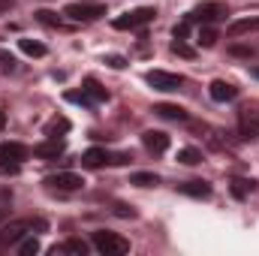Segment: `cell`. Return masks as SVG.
Segmentation results:
<instances>
[{"instance_id": "2", "label": "cell", "mask_w": 259, "mask_h": 256, "mask_svg": "<svg viewBox=\"0 0 259 256\" xmlns=\"http://www.w3.org/2000/svg\"><path fill=\"white\" fill-rule=\"evenodd\" d=\"M154 18H157V9H154V6H139V9H133V12L118 15V18H115V27H118V30H139V27L151 24Z\"/></svg>"}, {"instance_id": "31", "label": "cell", "mask_w": 259, "mask_h": 256, "mask_svg": "<svg viewBox=\"0 0 259 256\" xmlns=\"http://www.w3.org/2000/svg\"><path fill=\"white\" fill-rule=\"evenodd\" d=\"M106 64L112 66V69H124V66H127V61H124L121 55H106Z\"/></svg>"}, {"instance_id": "3", "label": "cell", "mask_w": 259, "mask_h": 256, "mask_svg": "<svg viewBox=\"0 0 259 256\" xmlns=\"http://www.w3.org/2000/svg\"><path fill=\"white\" fill-rule=\"evenodd\" d=\"M30 229H46V223L42 220H12L0 226V244H18Z\"/></svg>"}, {"instance_id": "6", "label": "cell", "mask_w": 259, "mask_h": 256, "mask_svg": "<svg viewBox=\"0 0 259 256\" xmlns=\"http://www.w3.org/2000/svg\"><path fill=\"white\" fill-rule=\"evenodd\" d=\"M226 15V9L220 6V3H199L196 9L187 12V18L190 21H199V24H214V21H220Z\"/></svg>"}, {"instance_id": "1", "label": "cell", "mask_w": 259, "mask_h": 256, "mask_svg": "<svg viewBox=\"0 0 259 256\" xmlns=\"http://www.w3.org/2000/svg\"><path fill=\"white\" fill-rule=\"evenodd\" d=\"M94 247L100 250L103 256H121V253H130V241L127 238H121L118 232H106V229H100V232H94Z\"/></svg>"}, {"instance_id": "18", "label": "cell", "mask_w": 259, "mask_h": 256, "mask_svg": "<svg viewBox=\"0 0 259 256\" xmlns=\"http://www.w3.org/2000/svg\"><path fill=\"white\" fill-rule=\"evenodd\" d=\"M18 49H21L24 55H30V58H42V55H46V46H42V42H36V39H27V36H24V39H18Z\"/></svg>"}, {"instance_id": "36", "label": "cell", "mask_w": 259, "mask_h": 256, "mask_svg": "<svg viewBox=\"0 0 259 256\" xmlns=\"http://www.w3.org/2000/svg\"><path fill=\"white\" fill-rule=\"evenodd\" d=\"M6 127V112H3V109H0V130Z\"/></svg>"}, {"instance_id": "22", "label": "cell", "mask_w": 259, "mask_h": 256, "mask_svg": "<svg viewBox=\"0 0 259 256\" xmlns=\"http://www.w3.org/2000/svg\"><path fill=\"white\" fill-rule=\"evenodd\" d=\"M69 130V121L66 118H52L49 124H46V136H52V139H58L55 133H66Z\"/></svg>"}, {"instance_id": "32", "label": "cell", "mask_w": 259, "mask_h": 256, "mask_svg": "<svg viewBox=\"0 0 259 256\" xmlns=\"http://www.w3.org/2000/svg\"><path fill=\"white\" fill-rule=\"evenodd\" d=\"M232 55H238V58H253V49H247V46H232Z\"/></svg>"}, {"instance_id": "19", "label": "cell", "mask_w": 259, "mask_h": 256, "mask_svg": "<svg viewBox=\"0 0 259 256\" xmlns=\"http://www.w3.org/2000/svg\"><path fill=\"white\" fill-rule=\"evenodd\" d=\"M130 184H136V187H157L160 178L154 172H136V175H130Z\"/></svg>"}, {"instance_id": "33", "label": "cell", "mask_w": 259, "mask_h": 256, "mask_svg": "<svg viewBox=\"0 0 259 256\" xmlns=\"http://www.w3.org/2000/svg\"><path fill=\"white\" fill-rule=\"evenodd\" d=\"M115 214H118V217H136V211H133V208H127V205H121V202L115 205Z\"/></svg>"}, {"instance_id": "30", "label": "cell", "mask_w": 259, "mask_h": 256, "mask_svg": "<svg viewBox=\"0 0 259 256\" xmlns=\"http://www.w3.org/2000/svg\"><path fill=\"white\" fill-rule=\"evenodd\" d=\"M0 69H9V72L15 69V58L9 52H0Z\"/></svg>"}, {"instance_id": "15", "label": "cell", "mask_w": 259, "mask_h": 256, "mask_svg": "<svg viewBox=\"0 0 259 256\" xmlns=\"http://www.w3.org/2000/svg\"><path fill=\"white\" fill-rule=\"evenodd\" d=\"M259 30V18H238L229 24V36H244V33H256Z\"/></svg>"}, {"instance_id": "4", "label": "cell", "mask_w": 259, "mask_h": 256, "mask_svg": "<svg viewBox=\"0 0 259 256\" xmlns=\"http://www.w3.org/2000/svg\"><path fill=\"white\" fill-rule=\"evenodd\" d=\"M64 15L69 21H97L106 15V6H97V3H69L64 9Z\"/></svg>"}, {"instance_id": "20", "label": "cell", "mask_w": 259, "mask_h": 256, "mask_svg": "<svg viewBox=\"0 0 259 256\" xmlns=\"http://www.w3.org/2000/svg\"><path fill=\"white\" fill-rule=\"evenodd\" d=\"M196 42H199V46H205V49H211V46L217 42V30H214L211 24H202V27H199V36H196Z\"/></svg>"}, {"instance_id": "21", "label": "cell", "mask_w": 259, "mask_h": 256, "mask_svg": "<svg viewBox=\"0 0 259 256\" xmlns=\"http://www.w3.org/2000/svg\"><path fill=\"white\" fill-rule=\"evenodd\" d=\"M178 163H184V166L202 163V151H196V148H181V151H178Z\"/></svg>"}, {"instance_id": "17", "label": "cell", "mask_w": 259, "mask_h": 256, "mask_svg": "<svg viewBox=\"0 0 259 256\" xmlns=\"http://www.w3.org/2000/svg\"><path fill=\"white\" fill-rule=\"evenodd\" d=\"M52 253H75V256H84L88 253V244L81 241V238H69V241H64L61 247H52Z\"/></svg>"}, {"instance_id": "12", "label": "cell", "mask_w": 259, "mask_h": 256, "mask_svg": "<svg viewBox=\"0 0 259 256\" xmlns=\"http://www.w3.org/2000/svg\"><path fill=\"white\" fill-rule=\"evenodd\" d=\"M178 193L193 196V199H208L211 196V184L208 181H184V184H178Z\"/></svg>"}, {"instance_id": "28", "label": "cell", "mask_w": 259, "mask_h": 256, "mask_svg": "<svg viewBox=\"0 0 259 256\" xmlns=\"http://www.w3.org/2000/svg\"><path fill=\"white\" fill-rule=\"evenodd\" d=\"M172 52H175V55H181V58H193V55H196L184 39H175V42H172Z\"/></svg>"}, {"instance_id": "35", "label": "cell", "mask_w": 259, "mask_h": 256, "mask_svg": "<svg viewBox=\"0 0 259 256\" xmlns=\"http://www.w3.org/2000/svg\"><path fill=\"white\" fill-rule=\"evenodd\" d=\"M15 6V0H0V12H9Z\"/></svg>"}, {"instance_id": "10", "label": "cell", "mask_w": 259, "mask_h": 256, "mask_svg": "<svg viewBox=\"0 0 259 256\" xmlns=\"http://www.w3.org/2000/svg\"><path fill=\"white\" fill-rule=\"evenodd\" d=\"M27 160V148L21 142H3L0 145V163H24Z\"/></svg>"}, {"instance_id": "26", "label": "cell", "mask_w": 259, "mask_h": 256, "mask_svg": "<svg viewBox=\"0 0 259 256\" xmlns=\"http://www.w3.org/2000/svg\"><path fill=\"white\" fill-rule=\"evenodd\" d=\"M36 18H39L42 24H52V27H61V18H58L55 12H49V9H39V12H36Z\"/></svg>"}, {"instance_id": "38", "label": "cell", "mask_w": 259, "mask_h": 256, "mask_svg": "<svg viewBox=\"0 0 259 256\" xmlns=\"http://www.w3.org/2000/svg\"><path fill=\"white\" fill-rule=\"evenodd\" d=\"M0 223H3V211H0Z\"/></svg>"}, {"instance_id": "5", "label": "cell", "mask_w": 259, "mask_h": 256, "mask_svg": "<svg viewBox=\"0 0 259 256\" xmlns=\"http://www.w3.org/2000/svg\"><path fill=\"white\" fill-rule=\"evenodd\" d=\"M145 78H148V84H151L154 91H178V88L184 84V78H181V75L166 72V69H151Z\"/></svg>"}, {"instance_id": "16", "label": "cell", "mask_w": 259, "mask_h": 256, "mask_svg": "<svg viewBox=\"0 0 259 256\" xmlns=\"http://www.w3.org/2000/svg\"><path fill=\"white\" fill-rule=\"evenodd\" d=\"M81 91L94 100V103H103V100H109V91L97 81V78H84V84H81Z\"/></svg>"}, {"instance_id": "7", "label": "cell", "mask_w": 259, "mask_h": 256, "mask_svg": "<svg viewBox=\"0 0 259 256\" xmlns=\"http://www.w3.org/2000/svg\"><path fill=\"white\" fill-rule=\"evenodd\" d=\"M46 184H49V187H55V190L72 193V190H81V187H84V178H81V175H75V172H58V175H49V178H46Z\"/></svg>"}, {"instance_id": "13", "label": "cell", "mask_w": 259, "mask_h": 256, "mask_svg": "<svg viewBox=\"0 0 259 256\" xmlns=\"http://www.w3.org/2000/svg\"><path fill=\"white\" fill-rule=\"evenodd\" d=\"M109 163V154L103 151V148H88L84 154H81V166L84 169H100V166H106Z\"/></svg>"}, {"instance_id": "24", "label": "cell", "mask_w": 259, "mask_h": 256, "mask_svg": "<svg viewBox=\"0 0 259 256\" xmlns=\"http://www.w3.org/2000/svg\"><path fill=\"white\" fill-rule=\"evenodd\" d=\"M241 139H259V121L250 124V121L244 118V121H241Z\"/></svg>"}, {"instance_id": "27", "label": "cell", "mask_w": 259, "mask_h": 256, "mask_svg": "<svg viewBox=\"0 0 259 256\" xmlns=\"http://www.w3.org/2000/svg\"><path fill=\"white\" fill-rule=\"evenodd\" d=\"M66 100H69V103H78V106H94V100H91L84 91H81V94H78V91H69V94H66Z\"/></svg>"}, {"instance_id": "9", "label": "cell", "mask_w": 259, "mask_h": 256, "mask_svg": "<svg viewBox=\"0 0 259 256\" xmlns=\"http://www.w3.org/2000/svg\"><path fill=\"white\" fill-rule=\"evenodd\" d=\"M142 145L151 151V154H163L169 148V136L163 130H145L142 133Z\"/></svg>"}, {"instance_id": "11", "label": "cell", "mask_w": 259, "mask_h": 256, "mask_svg": "<svg viewBox=\"0 0 259 256\" xmlns=\"http://www.w3.org/2000/svg\"><path fill=\"white\" fill-rule=\"evenodd\" d=\"M61 154H64V142H58V139L42 142V145L33 148V157H39V160H58Z\"/></svg>"}, {"instance_id": "29", "label": "cell", "mask_w": 259, "mask_h": 256, "mask_svg": "<svg viewBox=\"0 0 259 256\" xmlns=\"http://www.w3.org/2000/svg\"><path fill=\"white\" fill-rule=\"evenodd\" d=\"M190 24H193L190 18H184L181 24H175V30H172V33H175V39H187V36H190Z\"/></svg>"}, {"instance_id": "23", "label": "cell", "mask_w": 259, "mask_h": 256, "mask_svg": "<svg viewBox=\"0 0 259 256\" xmlns=\"http://www.w3.org/2000/svg\"><path fill=\"white\" fill-rule=\"evenodd\" d=\"M250 190H253V181H244V178H235V181H232V196L244 199Z\"/></svg>"}, {"instance_id": "25", "label": "cell", "mask_w": 259, "mask_h": 256, "mask_svg": "<svg viewBox=\"0 0 259 256\" xmlns=\"http://www.w3.org/2000/svg\"><path fill=\"white\" fill-rule=\"evenodd\" d=\"M18 253H21V256H33V253H39V241H36V238H27V241H21Z\"/></svg>"}, {"instance_id": "34", "label": "cell", "mask_w": 259, "mask_h": 256, "mask_svg": "<svg viewBox=\"0 0 259 256\" xmlns=\"http://www.w3.org/2000/svg\"><path fill=\"white\" fill-rule=\"evenodd\" d=\"M109 163H115V166H124V163H130V154H115V157H109Z\"/></svg>"}, {"instance_id": "14", "label": "cell", "mask_w": 259, "mask_h": 256, "mask_svg": "<svg viewBox=\"0 0 259 256\" xmlns=\"http://www.w3.org/2000/svg\"><path fill=\"white\" fill-rule=\"evenodd\" d=\"M154 112H157L160 118H166V121H187V112H184L181 106H175V103H157Z\"/></svg>"}, {"instance_id": "8", "label": "cell", "mask_w": 259, "mask_h": 256, "mask_svg": "<svg viewBox=\"0 0 259 256\" xmlns=\"http://www.w3.org/2000/svg\"><path fill=\"white\" fill-rule=\"evenodd\" d=\"M208 94H211V100H214V103H232V100L238 97V88H235V84H229V81H223V78H217V81H211Z\"/></svg>"}, {"instance_id": "37", "label": "cell", "mask_w": 259, "mask_h": 256, "mask_svg": "<svg viewBox=\"0 0 259 256\" xmlns=\"http://www.w3.org/2000/svg\"><path fill=\"white\" fill-rule=\"evenodd\" d=\"M253 75H256V78H259V69H253Z\"/></svg>"}]
</instances>
